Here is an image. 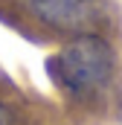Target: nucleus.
Returning <instances> with one entry per match:
<instances>
[{"instance_id":"1","label":"nucleus","mask_w":122,"mask_h":125,"mask_svg":"<svg viewBox=\"0 0 122 125\" xmlns=\"http://www.w3.org/2000/svg\"><path fill=\"white\" fill-rule=\"evenodd\" d=\"M47 73L58 87L76 96L96 93L111 76V47L96 35L76 38L47 61Z\"/></svg>"},{"instance_id":"2","label":"nucleus","mask_w":122,"mask_h":125,"mask_svg":"<svg viewBox=\"0 0 122 125\" xmlns=\"http://www.w3.org/2000/svg\"><path fill=\"white\" fill-rule=\"evenodd\" d=\"M23 3L38 21L55 29H73L87 18L93 0H23Z\"/></svg>"},{"instance_id":"3","label":"nucleus","mask_w":122,"mask_h":125,"mask_svg":"<svg viewBox=\"0 0 122 125\" xmlns=\"http://www.w3.org/2000/svg\"><path fill=\"white\" fill-rule=\"evenodd\" d=\"M0 125H15V119H12V111L0 102Z\"/></svg>"}]
</instances>
